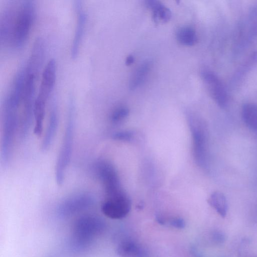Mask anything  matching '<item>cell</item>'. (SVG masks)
<instances>
[{
  "mask_svg": "<svg viewBox=\"0 0 257 257\" xmlns=\"http://www.w3.org/2000/svg\"><path fill=\"white\" fill-rule=\"evenodd\" d=\"M208 203L222 217H224L227 211V202L223 193L216 191L212 193L208 199Z\"/></svg>",
  "mask_w": 257,
  "mask_h": 257,
  "instance_id": "2e32d148",
  "label": "cell"
},
{
  "mask_svg": "<svg viewBox=\"0 0 257 257\" xmlns=\"http://www.w3.org/2000/svg\"><path fill=\"white\" fill-rule=\"evenodd\" d=\"M147 5L153 13L154 20L164 22L168 21L171 17L170 10L162 3L156 0H149L146 2Z\"/></svg>",
  "mask_w": 257,
  "mask_h": 257,
  "instance_id": "9a60e30c",
  "label": "cell"
},
{
  "mask_svg": "<svg viewBox=\"0 0 257 257\" xmlns=\"http://www.w3.org/2000/svg\"><path fill=\"white\" fill-rule=\"evenodd\" d=\"M129 113V110L125 107H119L113 110L110 116L111 121L116 123L125 118Z\"/></svg>",
  "mask_w": 257,
  "mask_h": 257,
  "instance_id": "d6986e66",
  "label": "cell"
},
{
  "mask_svg": "<svg viewBox=\"0 0 257 257\" xmlns=\"http://www.w3.org/2000/svg\"><path fill=\"white\" fill-rule=\"evenodd\" d=\"M104 224L98 217L86 215L77 219L73 227V237L78 247L89 244L94 237L103 230Z\"/></svg>",
  "mask_w": 257,
  "mask_h": 257,
  "instance_id": "8992f818",
  "label": "cell"
},
{
  "mask_svg": "<svg viewBox=\"0 0 257 257\" xmlns=\"http://www.w3.org/2000/svg\"><path fill=\"white\" fill-rule=\"evenodd\" d=\"M93 203V197L88 193L74 195L60 203L57 208V212L61 216L71 215L88 208Z\"/></svg>",
  "mask_w": 257,
  "mask_h": 257,
  "instance_id": "9c48e42d",
  "label": "cell"
},
{
  "mask_svg": "<svg viewBox=\"0 0 257 257\" xmlns=\"http://www.w3.org/2000/svg\"><path fill=\"white\" fill-rule=\"evenodd\" d=\"M242 117L246 125L257 133V106L249 103L244 104L242 109Z\"/></svg>",
  "mask_w": 257,
  "mask_h": 257,
  "instance_id": "e0dca14e",
  "label": "cell"
},
{
  "mask_svg": "<svg viewBox=\"0 0 257 257\" xmlns=\"http://www.w3.org/2000/svg\"><path fill=\"white\" fill-rule=\"evenodd\" d=\"M93 171L102 183L106 197L124 193L121 188L115 168L111 163L106 160H98L93 165Z\"/></svg>",
  "mask_w": 257,
  "mask_h": 257,
  "instance_id": "52a82bcc",
  "label": "cell"
},
{
  "mask_svg": "<svg viewBox=\"0 0 257 257\" xmlns=\"http://www.w3.org/2000/svg\"><path fill=\"white\" fill-rule=\"evenodd\" d=\"M20 105L5 98L2 108V127L1 156L5 167L11 160L13 148L17 133H18Z\"/></svg>",
  "mask_w": 257,
  "mask_h": 257,
  "instance_id": "7a4b0ae2",
  "label": "cell"
},
{
  "mask_svg": "<svg viewBox=\"0 0 257 257\" xmlns=\"http://www.w3.org/2000/svg\"><path fill=\"white\" fill-rule=\"evenodd\" d=\"M58 122L57 108L56 104L53 103L50 110L47 125L41 144L42 151H45L50 147L55 137L58 128Z\"/></svg>",
  "mask_w": 257,
  "mask_h": 257,
  "instance_id": "7c38bea8",
  "label": "cell"
},
{
  "mask_svg": "<svg viewBox=\"0 0 257 257\" xmlns=\"http://www.w3.org/2000/svg\"><path fill=\"white\" fill-rule=\"evenodd\" d=\"M202 77L214 100L220 107H225L227 104L228 98L220 80L213 73L208 71H203Z\"/></svg>",
  "mask_w": 257,
  "mask_h": 257,
  "instance_id": "30bf717a",
  "label": "cell"
},
{
  "mask_svg": "<svg viewBox=\"0 0 257 257\" xmlns=\"http://www.w3.org/2000/svg\"><path fill=\"white\" fill-rule=\"evenodd\" d=\"M151 65L150 61H146L137 68L130 80L129 87L131 90L136 89L144 82L150 71Z\"/></svg>",
  "mask_w": 257,
  "mask_h": 257,
  "instance_id": "5bb4252c",
  "label": "cell"
},
{
  "mask_svg": "<svg viewBox=\"0 0 257 257\" xmlns=\"http://www.w3.org/2000/svg\"><path fill=\"white\" fill-rule=\"evenodd\" d=\"M176 37L180 43L186 46H192L197 41L195 31L190 26L180 28L177 31Z\"/></svg>",
  "mask_w": 257,
  "mask_h": 257,
  "instance_id": "ac0fdd59",
  "label": "cell"
},
{
  "mask_svg": "<svg viewBox=\"0 0 257 257\" xmlns=\"http://www.w3.org/2000/svg\"><path fill=\"white\" fill-rule=\"evenodd\" d=\"M170 224L177 228L182 229L185 226V222L184 220L181 217H176L171 219L170 220Z\"/></svg>",
  "mask_w": 257,
  "mask_h": 257,
  "instance_id": "44dd1931",
  "label": "cell"
},
{
  "mask_svg": "<svg viewBox=\"0 0 257 257\" xmlns=\"http://www.w3.org/2000/svg\"><path fill=\"white\" fill-rule=\"evenodd\" d=\"M117 252L121 257H143L145 254L142 246L131 239L122 241L117 246Z\"/></svg>",
  "mask_w": 257,
  "mask_h": 257,
  "instance_id": "4fadbf2b",
  "label": "cell"
},
{
  "mask_svg": "<svg viewBox=\"0 0 257 257\" xmlns=\"http://www.w3.org/2000/svg\"><path fill=\"white\" fill-rule=\"evenodd\" d=\"M213 237L214 241L219 244L224 243L225 240V234L220 231H216L214 232Z\"/></svg>",
  "mask_w": 257,
  "mask_h": 257,
  "instance_id": "7402d4cb",
  "label": "cell"
},
{
  "mask_svg": "<svg viewBox=\"0 0 257 257\" xmlns=\"http://www.w3.org/2000/svg\"><path fill=\"white\" fill-rule=\"evenodd\" d=\"M56 74V62L54 59H51L42 72L38 93L34 103L33 114L37 121L44 120L46 104L55 85Z\"/></svg>",
  "mask_w": 257,
  "mask_h": 257,
  "instance_id": "5b68a950",
  "label": "cell"
},
{
  "mask_svg": "<svg viewBox=\"0 0 257 257\" xmlns=\"http://www.w3.org/2000/svg\"><path fill=\"white\" fill-rule=\"evenodd\" d=\"M134 61V58L132 55L128 56L125 60V64L127 65L132 64Z\"/></svg>",
  "mask_w": 257,
  "mask_h": 257,
  "instance_id": "603a6c76",
  "label": "cell"
},
{
  "mask_svg": "<svg viewBox=\"0 0 257 257\" xmlns=\"http://www.w3.org/2000/svg\"><path fill=\"white\" fill-rule=\"evenodd\" d=\"M187 121L193 140L194 159L200 167H207L208 163V132L205 121L198 115L189 113Z\"/></svg>",
  "mask_w": 257,
  "mask_h": 257,
  "instance_id": "3957f363",
  "label": "cell"
},
{
  "mask_svg": "<svg viewBox=\"0 0 257 257\" xmlns=\"http://www.w3.org/2000/svg\"><path fill=\"white\" fill-rule=\"evenodd\" d=\"M131 202L125 193L107 197L102 203L101 209L104 215L113 219L125 217L130 212Z\"/></svg>",
  "mask_w": 257,
  "mask_h": 257,
  "instance_id": "ba28073f",
  "label": "cell"
},
{
  "mask_svg": "<svg viewBox=\"0 0 257 257\" xmlns=\"http://www.w3.org/2000/svg\"><path fill=\"white\" fill-rule=\"evenodd\" d=\"M74 134V107L70 102L65 132L55 166V180L59 186L64 182L65 173L70 163Z\"/></svg>",
  "mask_w": 257,
  "mask_h": 257,
  "instance_id": "277c9868",
  "label": "cell"
},
{
  "mask_svg": "<svg viewBox=\"0 0 257 257\" xmlns=\"http://www.w3.org/2000/svg\"><path fill=\"white\" fill-rule=\"evenodd\" d=\"M35 7L30 0L14 1L2 14L1 43L12 49H19L26 43L33 23Z\"/></svg>",
  "mask_w": 257,
  "mask_h": 257,
  "instance_id": "6da1fadb",
  "label": "cell"
},
{
  "mask_svg": "<svg viewBox=\"0 0 257 257\" xmlns=\"http://www.w3.org/2000/svg\"><path fill=\"white\" fill-rule=\"evenodd\" d=\"M75 9L76 15V23L74 37L71 47V56L75 58L78 55L86 24L87 15L83 9L81 2H75Z\"/></svg>",
  "mask_w": 257,
  "mask_h": 257,
  "instance_id": "8fae6325",
  "label": "cell"
},
{
  "mask_svg": "<svg viewBox=\"0 0 257 257\" xmlns=\"http://www.w3.org/2000/svg\"><path fill=\"white\" fill-rule=\"evenodd\" d=\"M133 138V134L130 131H121L114 133L112 135V138L115 140L128 142L130 141Z\"/></svg>",
  "mask_w": 257,
  "mask_h": 257,
  "instance_id": "ffe728a7",
  "label": "cell"
}]
</instances>
